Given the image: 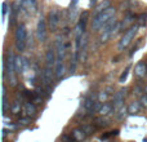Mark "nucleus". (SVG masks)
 Listing matches in <instances>:
<instances>
[{
    "mask_svg": "<svg viewBox=\"0 0 147 142\" xmlns=\"http://www.w3.org/2000/svg\"><path fill=\"white\" fill-rule=\"evenodd\" d=\"M115 12H116V9L110 7V8H107L106 10H103L102 13L97 14L93 20V28L94 30H102V27H103L112 17H115Z\"/></svg>",
    "mask_w": 147,
    "mask_h": 142,
    "instance_id": "f257e3e1",
    "label": "nucleus"
},
{
    "mask_svg": "<svg viewBox=\"0 0 147 142\" xmlns=\"http://www.w3.org/2000/svg\"><path fill=\"white\" fill-rule=\"evenodd\" d=\"M14 39H16V48H17V51H20V52L25 51L26 39H27V32H26L25 25H20L17 27L16 34H14Z\"/></svg>",
    "mask_w": 147,
    "mask_h": 142,
    "instance_id": "f03ea898",
    "label": "nucleus"
},
{
    "mask_svg": "<svg viewBox=\"0 0 147 142\" xmlns=\"http://www.w3.org/2000/svg\"><path fill=\"white\" fill-rule=\"evenodd\" d=\"M138 30V26H132V27H129L127 30V32L123 35L121 40L119 41V45H117V48H119V51H124L125 48H127L128 45L130 44V41L133 40V38H134L136 32H137Z\"/></svg>",
    "mask_w": 147,
    "mask_h": 142,
    "instance_id": "7ed1b4c3",
    "label": "nucleus"
},
{
    "mask_svg": "<svg viewBox=\"0 0 147 142\" xmlns=\"http://www.w3.org/2000/svg\"><path fill=\"white\" fill-rule=\"evenodd\" d=\"M61 22V16H59L58 9H52L48 14V25L52 31H57Z\"/></svg>",
    "mask_w": 147,
    "mask_h": 142,
    "instance_id": "20e7f679",
    "label": "nucleus"
},
{
    "mask_svg": "<svg viewBox=\"0 0 147 142\" xmlns=\"http://www.w3.org/2000/svg\"><path fill=\"white\" fill-rule=\"evenodd\" d=\"M36 35H38V40L44 41L47 38V22L43 17L39 18L38 27H36Z\"/></svg>",
    "mask_w": 147,
    "mask_h": 142,
    "instance_id": "39448f33",
    "label": "nucleus"
},
{
    "mask_svg": "<svg viewBox=\"0 0 147 142\" xmlns=\"http://www.w3.org/2000/svg\"><path fill=\"white\" fill-rule=\"evenodd\" d=\"M56 62H57V56H56V51L54 49H48L45 53V67H51L54 69L56 67Z\"/></svg>",
    "mask_w": 147,
    "mask_h": 142,
    "instance_id": "423d86ee",
    "label": "nucleus"
},
{
    "mask_svg": "<svg viewBox=\"0 0 147 142\" xmlns=\"http://www.w3.org/2000/svg\"><path fill=\"white\" fill-rule=\"evenodd\" d=\"M124 93H125L124 89H121V91L115 93V96H114V111L117 112L123 107V103H124Z\"/></svg>",
    "mask_w": 147,
    "mask_h": 142,
    "instance_id": "0eeeda50",
    "label": "nucleus"
},
{
    "mask_svg": "<svg viewBox=\"0 0 147 142\" xmlns=\"http://www.w3.org/2000/svg\"><path fill=\"white\" fill-rule=\"evenodd\" d=\"M134 75L137 76V78H145V76L147 75V65L143 61L138 62V64L136 65V67H134Z\"/></svg>",
    "mask_w": 147,
    "mask_h": 142,
    "instance_id": "6e6552de",
    "label": "nucleus"
},
{
    "mask_svg": "<svg viewBox=\"0 0 147 142\" xmlns=\"http://www.w3.org/2000/svg\"><path fill=\"white\" fill-rule=\"evenodd\" d=\"M53 69L51 67H44L43 72H41V80L44 81V84H51L53 81Z\"/></svg>",
    "mask_w": 147,
    "mask_h": 142,
    "instance_id": "1a4fd4ad",
    "label": "nucleus"
},
{
    "mask_svg": "<svg viewBox=\"0 0 147 142\" xmlns=\"http://www.w3.org/2000/svg\"><path fill=\"white\" fill-rule=\"evenodd\" d=\"M86 49H88V35H84L81 39V44H80V52H79V56H80L81 61H85L86 58Z\"/></svg>",
    "mask_w": 147,
    "mask_h": 142,
    "instance_id": "9d476101",
    "label": "nucleus"
},
{
    "mask_svg": "<svg viewBox=\"0 0 147 142\" xmlns=\"http://www.w3.org/2000/svg\"><path fill=\"white\" fill-rule=\"evenodd\" d=\"M72 137H74V140L75 141H78V142H80V141H83L84 138L86 137V133H85V131L83 129V128H75V129L72 131Z\"/></svg>",
    "mask_w": 147,
    "mask_h": 142,
    "instance_id": "9b49d317",
    "label": "nucleus"
},
{
    "mask_svg": "<svg viewBox=\"0 0 147 142\" xmlns=\"http://www.w3.org/2000/svg\"><path fill=\"white\" fill-rule=\"evenodd\" d=\"M35 112H36V109L31 102H26V103L23 105V115H25V116L30 118V116H32V115H35Z\"/></svg>",
    "mask_w": 147,
    "mask_h": 142,
    "instance_id": "f8f14e48",
    "label": "nucleus"
},
{
    "mask_svg": "<svg viewBox=\"0 0 147 142\" xmlns=\"http://www.w3.org/2000/svg\"><path fill=\"white\" fill-rule=\"evenodd\" d=\"M110 7H111V3H110V0H103V1H101L96 7V9H94V12H96V16L99 14V13H102L103 10H106L107 8H110Z\"/></svg>",
    "mask_w": 147,
    "mask_h": 142,
    "instance_id": "ddd939ff",
    "label": "nucleus"
},
{
    "mask_svg": "<svg viewBox=\"0 0 147 142\" xmlns=\"http://www.w3.org/2000/svg\"><path fill=\"white\" fill-rule=\"evenodd\" d=\"M112 109H114V106H112L111 103H109V102H105L103 105H102L101 110H99V114L102 115V116H106V115H109L110 112L112 111Z\"/></svg>",
    "mask_w": 147,
    "mask_h": 142,
    "instance_id": "4468645a",
    "label": "nucleus"
},
{
    "mask_svg": "<svg viewBox=\"0 0 147 142\" xmlns=\"http://www.w3.org/2000/svg\"><path fill=\"white\" fill-rule=\"evenodd\" d=\"M14 69H16V72L17 74H21L22 72V69H23V60L21 58V56H17L14 58Z\"/></svg>",
    "mask_w": 147,
    "mask_h": 142,
    "instance_id": "2eb2a0df",
    "label": "nucleus"
},
{
    "mask_svg": "<svg viewBox=\"0 0 147 142\" xmlns=\"http://www.w3.org/2000/svg\"><path fill=\"white\" fill-rule=\"evenodd\" d=\"M54 71H56V76L57 78H62V76L65 75V65L63 64H59V65H56V67H54Z\"/></svg>",
    "mask_w": 147,
    "mask_h": 142,
    "instance_id": "dca6fc26",
    "label": "nucleus"
},
{
    "mask_svg": "<svg viewBox=\"0 0 147 142\" xmlns=\"http://www.w3.org/2000/svg\"><path fill=\"white\" fill-rule=\"evenodd\" d=\"M140 111V103L138 102H132V103L128 106V112L129 114H136V112Z\"/></svg>",
    "mask_w": 147,
    "mask_h": 142,
    "instance_id": "f3484780",
    "label": "nucleus"
},
{
    "mask_svg": "<svg viewBox=\"0 0 147 142\" xmlns=\"http://www.w3.org/2000/svg\"><path fill=\"white\" fill-rule=\"evenodd\" d=\"M94 103H96V102L93 101V98L88 97V98H85V101H84V107H85L86 110H93Z\"/></svg>",
    "mask_w": 147,
    "mask_h": 142,
    "instance_id": "a211bd4d",
    "label": "nucleus"
},
{
    "mask_svg": "<svg viewBox=\"0 0 147 142\" xmlns=\"http://www.w3.org/2000/svg\"><path fill=\"white\" fill-rule=\"evenodd\" d=\"M10 111L13 112V114H18V112L21 111V102L20 101H14L12 105V107H10Z\"/></svg>",
    "mask_w": 147,
    "mask_h": 142,
    "instance_id": "6ab92c4d",
    "label": "nucleus"
},
{
    "mask_svg": "<svg viewBox=\"0 0 147 142\" xmlns=\"http://www.w3.org/2000/svg\"><path fill=\"white\" fill-rule=\"evenodd\" d=\"M88 16H89V13L88 12H84L83 14H81V18H80V25H81V27L85 30V25H86V21H88Z\"/></svg>",
    "mask_w": 147,
    "mask_h": 142,
    "instance_id": "aec40b11",
    "label": "nucleus"
},
{
    "mask_svg": "<svg viewBox=\"0 0 147 142\" xmlns=\"http://www.w3.org/2000/svg\"><path fill=\"white\" fill-rule=\"evenodd\" d=\"M107 99H109V94H107L106 92H101V93L98 94V101L99 102L105 103V102H107Z\"/></svg>",
    "mask_w": 147,
    "mask_h": 142,
    "instance_id": "412c9836",
    "label": "nucleus"
},
{
    "mask_svg": "<svg viewBox=\"0 0 147 142\" xmlns=\"http://www.w3.org/2000/svg\"><path fill=\"white\" fill-rule=\"evenodd\" d=\"M8 110V101H7V96H3V112H7Z\"/></svg>",
    "mask_w": 147,
    "mask_h": 142,
    "instance_id": "4be33fe9",
    "label": "nucleus"
},
{
    "mask_svg": "<svg viewBox=\"0 0 147 142\" xmlns=\"http://www.w3.org/2000/svg\"><path fill=\"white\" fill-rule=\"evenodd\" d=\"M129 69H130V66H128V67H127V70H125L124 72H123V75L120 76V81H121V83L125 80V79H127V75H128V71H129Z\"/></svg>",
    "mask_w": 147,
    "mask_h": 142,
    "instance_id": "5701e85b",
    "label": "nucleus"
},
{
    "mask_svg": "<svg viewBox=\"0 0 147 142\" xmlns=\"http://www.w3.org/2000/svg\"><path fill=\"white\" fill-rule=\"evenodd\" d=\"M140 102H141V105H142V106L146 109V107H147V94H146V96L141 97V101Z\"/></svg>",
    "mask_w": 147,
    "mask_h": 142,
    "instance_id": "b1692460",
    "label": "nucleus"
},
{
    "mask_svg": "<svg viewBox=\"0 0 147 142\" xmlns=\"http://www.w3.org/2000/svg\"><path fill=\"white\" fill-rule=\"evenodd\" d=\"M28 124V118L26 116L25 119H20V125H27Z\"/></svg>",
    "mask_w": 147,
    "mask_h": 142,
    "instance_id": "393cba45",
    "label": "nucleus"
},
{
    "mask_svg": "<svg viewBox=\"0 0 147 142\" xmlns=\"http://www.w3.org/2000/svg\"><path fill=\"white\" fill-rule=\"evenodd\" d=\"M96 122H97V125H98V127H105V125H106V123H105L102 119H97Z\"/></svg>",
    "mask_w": 147,
    "mask_h": 142,
    "instance_id": "a878e982",
    "label": "nucleus"
},
{
    "mask_svg": "<svg viewBox=\"0 0 147 142\" xmlns=\"http://www.w3.org/2000/svg\"><path fill=\"white\" fill-rule=\"evenodd\" d=\"M5 13H7V3H3V17L5 16Z\"/></svg>",
    "mask_w": 147,
    "mask_h": 142,
    "instance_id": "bb28decb",
    "label": "nucleus"
},
{
    "mask_svg": "<svg viewBox=\"0 0 147 142\" xmlns=\"http://www.w3.org/2000/svg\"><path fill=\"white\" fill-rule=\"evenodd\" d=\"M143 91H145V93H146V94H147V85H146V87H145V89H143Z\"/></svg>",
    "mask_w": 147,
    "mask_h": 142,
    "instance_id": "cd10ccee",
    "label": "nucleus"
},
{
    "mask_svg": "<svg viewBox=\"0 0 147 142\" xmlns=\"http://www.w3.org/2000/svg\"><path fill=\"white\" fill-rule=\"evenodd\" d=\"M32 1H35V0H32Z\"/></svg>",
    "mask_w": 147,
    "mask_h": 142,
    "instance_id": "c85d7f7f",
    "label": "nucleus"
},
{
    "mask_svg": "<svg viewBox=\"0 0 147 142\" xmlns=\"http://www.w3.org/2000/svg\"><path fill=\"white\" fill-rule=\"evenodd\" d=\"M146 65H147V62H146Z\"/></svg>",
    "mask_w": 147,
    "mask_h": 142,
    "instance_id": "c756f323",
    "label": "nucleus"
}]
</instances>
